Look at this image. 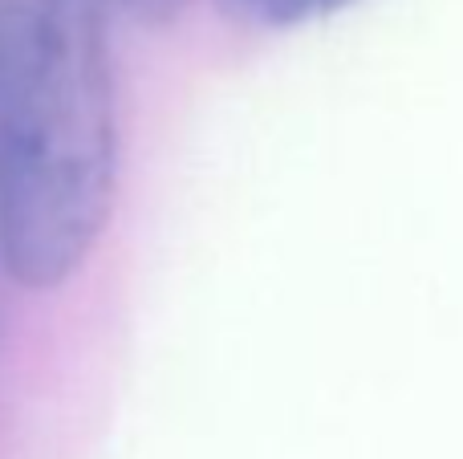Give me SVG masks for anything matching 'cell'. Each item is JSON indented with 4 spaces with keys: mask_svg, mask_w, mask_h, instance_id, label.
<instances>
[{
    "mask_svg": "<svg viewBox=\"0 0 463 459\" xmlns=\"http://www.w3.org/2000/svg\"><path fill=\"white\" fill-rule=\"evenodd\" d=\"M106 0H0V268L65 285L114 211L118 102Z\"/></svg>",
    "mask_w": 463,
    "mask_h": 459,
    "instance_id": "6da1fadb",
    "label": "cell"
},
{
    "mask_svg": "<svg viewBox=\"0 0 463 459\" xmlns=\"http://www.w3.org/2000/svg\"><path fill=\"white\" fill-rule=\"evenodd\" d=\"M350 5H358V0H244L248 13L256 21L272 24V29H293V24L321 21V16H334Z\"/></svg>",
    "mask_w": 463,
    "mask_h": 459,
    "instance_id": "7a4b0ae2",
    "label": "cell"
},
{
    "mask_svg": "<svg viewBox=\"0 0 463 459\" xmlns=\"http://www.w3.org/2000/svg\"><path fill=\"white\" fill-rule=\"evenodd\" d=\"M110 8H122V13L138 16V21H171V16H179L192 0H106Z\"/></svg>",
    "mask_w": 463,
    "mask_h": 459,
    "instance_id": "3957f363",
    "label": "cell"
}]
</instances>
